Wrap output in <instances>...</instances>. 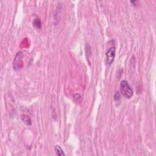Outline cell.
Wrapping results in <instances>:
<instances>
[{"mask_svg": "<svg viewBox=\"0 0 156 156\" xmlns=\"http://www.w3.org/2000/svg\"><path fill=\"white\" fill-rule=\"evenodd\" d=\"M21 121L27 126L32 125V121H31L30 117L27 115H21Z\"/></svg>", "mask_w": 156, "mask_h": 156, "instance_id": "4", "label": "cell"}, {"mask_svg": "<svg viewBox=\"0 0 156 156\" xmlns=\"http://www.w3.org/2000/svg\"><path fill=\"white\" fill-rule=\"evenodd\" d=\"M120 91L121 95L126 98L130 99L133 97L134 93L128 81L123 80L120 82Z\"/></svg>", "mask_w": 156, "mask_h": 156, "instance_id": "1", "label": "cell"}, {"mask_svg": "<svg viewBox=\"0 0 156 156\" xmlns=\"http://www.w3.org/2000/svg\"><path fill=\"white\" fill-rule=\"evenodd\" d=\"M54 151L57 155H60V156H64L65 155V154L64 152L63 149H62L60 146L59 145H56L54 147Z\"/></svg>", "mask_w": 156, "mask_h": 156, "instance_id": "5", "label": "cell"}, {"mask_svg": "<svg viewBox=\"0 0 156 156\" xmlns=\"http://www.w3.org/2000/svg\"><path fill=\"white\" fill-rule=\"evenodd\" d=\"M115 51L116 49L115 46H112L108 49L106 53V61L107 65H110L113 62L115 57Z\"/></svg>", "mask_w": 156, "mask_h": 156, "instance_id": "2", "label": "cell"}, {"mask_svg": "<svg viewBox=\"0 0 156 156\" xmlns=\"http://www.w3.org/2000/svg\"><path fill=\"white\" fill-rule=\"evenodd\" d=\"M33 25L37 29H41V27H42L41 21L39 18L35 19L33 21Z\"/></svg>", "mask_w": 156, "mask_h": 156, "instance_id": "6", "label": "cell"}, {"mask_svg": "<svg viewBox=\"0 0 156 156\" xmlns=\"http://www.w3.org/2000/svg\"><path fill=\"white\" fill-rule=\"evenodd\" d=\"M23 54L22 52H18L14 59L13 63V68L15 70H20L23 65Z\"/></svg>", "mask_w": 156, "mask_h": 156, "instance_id": "3", "label": "cell"}]
</instances>
